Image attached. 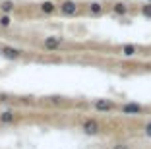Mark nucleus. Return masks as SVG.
Listing matches in <instances>:
<instances>
[{
    "label": "nucleus",
    "instance_id": "1",
    "mask_svg": "<svg viewBox=\"0 0 151 149\" xmlns=\"http://www.w3.org/2000/svg\"><path fill=\"white\" fill-rule=\"evenodd\" d=\"M80 128H81V132H83L85 136H99L101 130H103L101 122H99L97 118H91V116H87V118L81 120Z\"/></svg>",
    "mask_w": 151,
    "mask_h": 149
},
{
    "label": "nucleus",
    "instance_id": "2",
    "mask_svg": "<svg viewBox=\"0 0 151 149\" xmlns=\"http://www.w3.org/2000/svg\"><path fill=\"white\" fill-rule=\"evenodd\" d=\"M91 107H93V110H97V112H114V110H118V105H116L112 99H93L91 101Z\"/></svg>",
    "mask_w": 151,
    "mask_h": 149
},
{
    "label": "nucleus",
    "instance_id": "3",
    "mask_svg": "<svg viewBox=\"0 0 151 149\" xmlns=\"http://www.w3.org/2000/svg\"><path fill=\"white\" fill-rule=\"evenodd\" d=\"M58 12H60V16H64V18H74V16L80 14V4H78L76 0H62V2L58 4Z\"/></svg>",
    "mask_w": 151,
    "mask_h": 149
},
{
    "label": "nucleus",
    "instance_id": "4",
    "mask_svg": "<svg viewBox=\"0 0 151 149\" xmlns=\"http://www.w3.org/2000/svg\"><path fill=\"white\" fill-rule=\"evenodd\" d=\"M120 114H126V116H139V114L145 112V107L139 105V103H134V101H128V103H122L118 107Z\"/></svg>",
    "mask_w": 151,
    "mask_h": 149
},
{
    "label": "nucleus",
    "instance_id": "5",
    "mask_svg": "<svg viewBox=\"0 0 151 149\" xmlns=\"http://www.w3.org/2000/svg\"><path fill=\"white\" fill-rule=\"evenodd\" d=\"M41 45H43L45 50L54 53V50H60V47L64 45V39H62V37H58V35H49V37H45V39H43Z\"/></svg>",
    "mask_w": 151,
    "mask_h": 149
},
{
    "label": "nucleus",
    "instance_id": "6",
    "mask_svg": "<svg viewBox=\"0 0 151 149\" xmlns=\"http://www.w3.org/2000/svg\"><path fill=\"white\" fill-rule=\"evenodd\" d=\"M18 120H19V114L14 109H6L0 112V124L2 126H14V124H18Z\"/></svg>",
    "mask_w": 151,
    "mask_h": 149
},
{
    "label": "nucleus",
    "instance_id": "7",
    "mask_svg": "<svg viewBox=\"0 0 151 149\" xmlns=\"http://www.w3.org/2000/svg\"><path fill=\"white\" fill-rule=\"evenodd\" d=\"M0 56H4L6 60H19L23 56V50L16 47H0Z\"/></svg>",
    "mask_w": 151,
    "mask_h": 149
},
{
    "label": "nucleus",
    "instance_id": "8",
    "mask_svg": "<svg viewBox=\"0 0 151 149\" xmlns=\"http://www.w3.org/2000/svg\"><path fill=\"white\" fill-rule=\"evenodd\" d=\"M138 53H139L138 45H132V43L120 45V48H118V54L122 58H134V56H138Z\"/></svg>",
    "mask_w": 151,
    "mask_h": 149
},
{
    "label": "nucleus",
    "instance_id": "9",
    "mask_svg": "<svg viewBox=\"0 0 151 149\" xmlns=\"http://www.w3.org/2000/svg\"><path fill=\"white\" fill-rule=\"evenodd\" d=\"M111 12L114 14V16H120V18H124V16H128L130 14V6L126 4V2H112L111 4Z\"/></svg>",
    "mask_w": 151,
    "mask_h": 149
},
{
    "label": "nucleus",
    "instance_id": "10",
    "mask_svg": "<svg viewBox=\"0 0 151 149\" xmlns=\"http://www.w3.org/2000/svg\"><path fill=\"white\" fill-rule=\"evenodd\" d=\"M39 12L43 16H52V14L58 12V4H54L52 0H45V2L39 4Z\"/></svg>",
    "mask_w": 151,
    "mask_h": 149
},
{
    "label": "nucleus",
    "instance_id": "11",
    "mask_svg": "<svg viewBox=\"0 0 151 149\" xmlns=\"http://www.w3.org/2000/svg\"><path fill=\"white\" fill-rule=\"evenodd\" d=\"M103 12H105V4H103V2L93 0V2H89V4H87V14H89V16L99 18V16H103Z\"/></svg>",
    "mask_w": 151,
    "mask_h": 149
},
{
    "label": "nucleus",
    "instance_id": "12",
    "mask_svg": "<svg viewBox=\"0 0 151 149\" xmlns=\"http://www.w3.org/2000/svg\"><path fill=\"white\" fill-rule=\"evenodd\" d=\"M14 10H16V4H14L12 0H2L0 2V14H10L12 16Z\"/></svg>",
    "mask_w": 151,
    "mask_h": 149
},
{
    "label": "nucleus",
    "instance_id": "13",
    "mask_svg": "<svg viewBox=\"0 0 151 149\" xmlns=\"http://www.w3.org/2000/svg\"><path fill=\"white\" fill-rule=\"evenodd\" d=\"M12 16L10 14H0V27L2 29H8V27H12Z\"/></svg>",
    "mask_w": 151,
    "mask_h": 149
},
{
    "label": "nucleus",
    "instance_id": "14",
    "mask_svg": "<svg viewBox=\"0 0 151 149\" xmlns=\"http://www.w3.org/2000/svg\"><path fill=\"white\" fill-rule=\"evenodd\" d=\"M139 14H142L143 18L151 19V2H143V4L139 6Z\"/></svg>",
    "mask_w": 151,
    "mask_h": 149
},
{
    "label": "nucleus",
    "instance_id": "15",
    "mask_svg": "<svg viewBox=\"0 0 151 149\" xmlns=\"http://www.w3.org/2000/svg\"><path fill=\"white\" fill-rule=\"evenodd\" d=\"M143 136L151 140V120H147V122L143 124Z\"/></svg>",
    "mask_w": 151,
    "mask_h": 149
},
{
    "label": "nucleus",
    "instance_id": "16",
    "mask_svg": "<svg viewBox=\"0 0 151 149\" xmlns=\"http://www.w3.org/2000/svg\"><path fill=\"white\" fill-rule=\"evenodd\" d=\"M112 149H132L128 143H124V141H118V143H114L112 145Z\"/></svg>",
    "mask_w": 151,
    "mask_h": 149
},
{
    "label": "nucleus",
    "instance_id": "17",
    "mask_svg": "<svg viewBox=\"0 0 151 149\" xmlns=\"http://www.w3.org/2000/svg\"><path fill=\"white\" fill-rule=\"evenodd\" d=\"M147 2H151V0H147Z\"/></svg>",
    "mask_w": 151,
    "mask_h": 149
}]
</instances>
